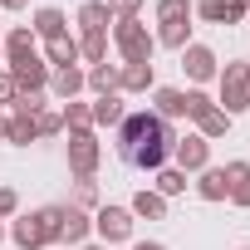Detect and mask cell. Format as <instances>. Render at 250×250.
Segmentation results:
<instances>
[{"instance_id": "obj_1", "label": "cell", "mask_w": 250, "mask_h": 250, "mask_svg": "<svg viewBox=\"0 0 250 250\" xmlns=\"http://www.w3.org/2000/svg\"><path fill=\"white\" fill-rule=\"evenodd\" d=\"M113 133H118L123 162H133V167H143V172H162V167H167V152H172V143H177V128H172L167 118H157L152 108L128 113Z\"/></svg>"}, {"instance_id": "obj_2", "label": "cell", "mask_w": 250, "mask_h": 250, "mask_svg": "<svg viewBox=\"0 0 250 250\" xmlns=\"http://www.w3.org/2000/svg\"><path fill=\"white\" fill-rule=\"evenodd\" d=\"M113 49L123 54V64H152L157 40L143 20H113Z\"/></svg>"}, {"instance_id": "obj_3", "label": "cell", "mask_w": 250, "mask_h": 250, "mask_svg": "<svg viewBox=\"0 0 250 250\" xmlns=\"http://www.w3.org/2000/svg\"><path fill=\"white\" fill-rule=\"evenodd\" d=\"M216 108H221L226 118H235V113L250 108V64H245V59H230V64L221 69V98H216Z\"/></svg>"}, {"instance_id": "obj_4", "label": "cell", "mask_w": 250, "mask_h": 250, "mask_svg": "<svg viewBox=\"0 0 250 250\" xmlns=\"http://www.w3.org/2000/svg\"><path fill=\"white\" fill-rule=\"evenodd\" d=\"M98 162H103L98 133H93V128H74V133H69V172H74V177H93Z\"/></svg>"}, {"instance_id": "obj_5", "label": "cell", "mask_w": 250, "mask_h": 250, "mask_svg": "<svg viewBox=\"0 0 250 250\" xmlns=\"http://www.w3.org/2000/svg\"><path fill=\"white\" fill-rule=\"evenodd\" d=\"M133 211L128 206H98L93 211V235L103 240V245H123V240H133Z\"/></svg>"}, {"instance_id": "obj_6", "label": "cell", "mask_w": 250, "mask_h": 250, "mask_svg": "<svg viewBox=\"0 0 250 250\" xmlns=\"http://www.w3.org/2000/svg\"><path fill=\"white\" fill-rule=\"evenodd\" d=\"M172 157H177V172H206L211 167V143L201 133H182L172 143Z\"/></svg>"}, {"instance_id": "obj_7", "label": "cell", "mask_w": 250, "mask_h": 250, "mask_svg": "<svg viewBox=\"0 0 250 250\" xmlns=\"http://www.w3.org/2000/svg\"><path fill=\"white\" fill-rule=\"evenodd\" d=\"M10 240H15L20 250H44V245H49L44 216H40V211H25V216H15V221H10Z\"/></svg>"}, {"instance_id": "obj_8", "label": "cell", "mask_w": 250, "mask_h": 250, "mask_svg": "<svg viewBox=\"0 0 250 250\" xmlns=\"http://www.w3.org/2000/svg\"><path fill=\"white\" fill-rule=\"evenodd\" d=\"M5 74L15 79V88H20V93H44V83H49V64H44L40 54H30V59L10 64Z\"/></svg>"}, {"instance_id": "obj_9", "label": "cell", "mask_w": 250, "mask_h": 250, "mask_svg": "<svg viewBox=\"0 0 250 250\" xmlns=\"http://www.w3.org/2000/svg\"><path fill=\"white\" fill-rule=\"evenodd\" d=\"M191 15H201L206 25H240L245 20V5H240V0H196Z\"/></svg>"}, {"instance_id": "obj_10", "label": "cell", "mask_w": 250, "mask_h": 250, "mask_svg": "<svg viewBox=\"0 0 250 250\" xmlns=\"http://www.w3.org/2000/svg\"><path fill=\"white\" fill-rule=\"evenodd\" d=\"M182 69H187L191 83H206V79L221 74V69H216V54H211L206 44H187V49H182Z\"/></svg>"}, {"instance_id": "obj_11", "label": "cell", "mask_w": 250, "mask_h": 250, "mask_svg": "<svg viewBox=\"0 0 250 250\" xmlns=\"http://www.w3.org/2000/svg\"><path fill=\"white\" fill-rule=\"evenodd\" d=\"M118 83H123V64H93V69H83V88L93 93V98H103V93H118Z\"/></svg>"}, {"instance_id": "obj_12", "label": "cell", "mask_w": 250, "mask_h": 250, "mask_svg": "<svg viewBox=\"0 0 250 250\" xmlns=\"http://www.w3.org/2000/svg\"><path fill=\"white\" fill-rule=\"evenodd\" d=\"M93 235V216L79 211V206H64V221H59V245H83Z\"/></svg>"}, {"instance_id": "obj_13", "label": "cell", "mask_w": 250, "mask_h": 250, "mask_svg": "<svg viewBox=\"0 0 250 250\" xmlns=\"http://www.w3.org/2000/svg\"><path fill=\"white\" fill-rule=\"evenodd\" d=\"M88 113H93V128H118V123L128 118V108H123V93H103V98H93Z\"/></svg>"}, {"instance_id": "obj_14", "label": "cell", "mask_w": 250, "mask_h": 250, "mask_svg": "<svg viewBox=\"0 0 250 250\" xmlns=\"http://www.w3.org/2000/svg\"><path fill=\"white\" fill-rule=\"evenodd\" d=\"M30 30H35V40L49 44V40H64V35H69V20H64V10L44 5V10H35V25H30Z\"/></svg>"}, {"instance_id": "obj_15", "label": "cell", "mask_w": 250, "mask_h": 250, "mask_svg": "<svg viewBox=\"0 0 250 250\" xmlns=\"http://www.w3.org/2000/svg\"><path fill=\"white\" fill-rule=\"evenodd\" d=\"M49 88H54V98H79L83 93V69L79 64H69V69H49Z\"/></svg>"}, {"instance_id": "obj_16", "label": "cell", "mask_w": 250, "mask_h": 250, "mask_svg": "<svg viewBox=\"0 0 250 250\" xmlns=\"http://www.w3.org/2000/svg\"><path fill=\"white\" fill-rule=\"evenodd\" d=\"M196 196H201V201H226V196H230L226 167H206V172H196Z\"/></svg>"}, {"instance_id": "obj_17", "label": "cell", "mask_w": 250, "mask_h": 250, "mask_svg": "<svg viewBox=\"0 0 250 250\" xmlns=\"http://www.w3.org/2000/svg\"><path fill=\"white\" fill-rule=\"evenodd\" d=\"M79 25H83V35H108V25H113L108 0H83L79 5Z\"/></svg>"}, {"instance_id": "obj_18", "label": "cell", "mask_w": 250, "mask_h": 250, "mask_svg": "<svg viewBox=\"0 0 250 250\" xmlns=\"http://www.w3.org/2000/svg\"><path fill=\"white\" fill-rule=\"evenodd\" d=\"M30 54H40V49H35V30H30V25H15V30L5 35V64H20V59H30Z\"/></svg>"}, {"instance_id": "obj_19", "label": "cell", "mask_w": 250, "mask_h": 250, "mask_svg": "<svg viewBox=\"0 0 250 250\" xmlns=\"http://www.w3.org/2000/svg\"><path fill=\"white\" fill-rule=\"evenodd\" d=\"M152 113L157 118H187V88H157L152 93Z\"/></svg>"}, {"instance_id": "obj_20", "label": "cell", "mask_w": 250, "mask_h": 250, "mask_svg": "<svg viewBox=\"0 0 250 250\" xmlns=\"http://www.w3.org/2000/svg\"><path fill=\"white\" fill-rule=\"evenodd\" d=\"M226 182H230V201L250 211V162H226Z\"/></svg>"}, {"instance_id": "obj_21", "label": "cell", "mask_w": 250, "mask_h": 250, "mask_svg": "<svg viewBox=\"0 0 250 250\" xmlns=\"http://www.w3.org/2000/svg\"><path fill=\"white\" fill-rule=\"evenodd\" d=\"M40 59H44L49 69H69V64H79V40H69V35H64V40H49Z\"/></svg>"}, {"instance_id": "obj_22", "label": "cell", "mask_w": 250, "mask_h": 250, "mask_svg": "<svg viewBox=\"0 0 250 250\" xmlns=\"http://www.w3.org/2000/svg\"><path fill=\"white\" fill-rule=\"evenodd\" d=\"M152 83H157L152 64H123V83H118V93H147Z\"/></svg>"}, {"instance_id": "obj_23", "label": "cell", "mask_w": 250, "mask_h": 250, "mask_svg": "<svg viewBox=\"0 0 250 250\" xmlns=\"http://www.w3.org/2000/svg\"><path fill=\"white\" fill-rule=\"evenodd\" d=\"M133 216H143V221H167V201L152 191V187H143L138 196H133V206H128Z\"/></svg>"}, {"instance_id": "obj_24", "label": "cell", "mask_w": 250, "mask_h": 250, "mask_svg": "<svg viewBox=\"0 0 250 250\" xmlns=\"http://www.w3.org/2000/svg\"><path fill=\"white\" fill-rule=\"evenodd\" d=\"M5 143H15V147H30V143H40L35 113H10V133H5Z\"/></svg>"}, {"instance_id": "obj_25", "label": "cell", "mask_w": 250, "mask_h": 250, "mask_svg": "<svg viewBox=\"0 0 250 250\" xmlns=\"http://www.w3.org/2000/svg\"><path fill=\"white\" fill-rule=\"evenodd\" d=\"M152 40H157V44H167V49H177V54H182V49H187V44H191V20H167V25H162V30H157V35H152Z\"/></svg>"}, {"instance_id": "obj_26", "label": "cell", "mask_w": 250, "mask_h": 250, "mask_svg": "<svg viewBox=\"0 0 250 250\" xmlns=\"http://www.w3.org/2000/svg\"><path fill=\"white\" fill-rule=\"evenodd\" d=\"M196 133H201L206 143H216V138H226V133H230V118H226L221 108H206V113L196 118Z\"/></svg>"}, {"instance_id": "obj_27", "label": "cell", "mask_w": 250, "mask_h": 250, "mask_svg": "<svg viewBox=\"0 0 250 250\" xmlns=\"http://www.w3.org/2000/svg\"><path fill=\"white\" fill-rule=\"evenodd\" d=\"M157 182H152V191L167 201V196H182L187 191V172H177V167H162V172H152Z\"/></svg>"}, {"instance_id": "obj_28", "label": "cell", "mask_w": 250, "mask_h": 250, "mask_svg": "<svg viewBox=\"0 0 250 250\" xmlns=\"http://www.w3.org/2000/svg\"><path fill=\"white\" fill-rule=\"evenodd\" d=\"M59 118H64V133H74V128H93V113H88V103H79V98H69Z\"/></svg>"}, {"instance_id": "obj_29", "label": "cell", "mask_w": 250, "mask_h": 250, "mask_svg": "<svg viewBox=\"0 0 250 250\" xmlns=\"http://www.w3.org/2000/svg\"><path fill=\"white\" fill-rule=\"evenodd\" d=\"M79 59H88V69L103 64V59H108V35H83V40H79Z\"/></svg>"}, {"instance_id": "obj_30", "label": "cell", "mask_w": 250, "mask_h": 250, "mask_svg": "<svg viewBox=\"0 0 250 250\" xmlns=\"http://www.w3.org/2000/svg\"><path fill=\"white\" fill-rule=\"evenodd\" d=\"M167 20H191V0H157V25Z\"/></svg>"}, {"instance_id": "obj_31", "label": "cell", "mask_w": 250, "mask_h": 250, "mask_svg": "<svg viewBox=\"0 0 250 250\" xmlns=\"http://www.w3.org/2000/svg\"><path fill=\"white\" fill-rule=\"evenodd\" d=\"M69 206H79V211L98 206V187H93V177H79V187H74V201H69Z\"/></svg>"}, {"instance_id": "obj_32", "label": "cell", "mask_w": 250, "mask_h": 250, "mask_svg": "<svg viewBox=\"0 0 250 250\" xmlns=\"http://www.w3.org/2000/svg\"><path fill=\"white\" fill-rule=\"evenodd\" d=\"M35 128H40V138H59L64 133V118L54 108H44V113H35Z\"/></svg>"}, {"instance_id": "obj_33", "label": "cell", "mask_w": 250, "mask_h": 250, "mask_svg": "<svg viewBox=\"0 0 250 250\" xmlns=\"http://www.w3.org/2000/svg\"><path fill=\"white\" fill-rule=\"evenodd\" d=\"M15 216H20V191L0 187V221H15Z\"/></svg>"}, {"instance_id": "obj_34", "label": "cell", "mask_w": 250, "mask_h": 250, "mask_svg": "<svg viewBox=\"0 0 250 250\" xmlns=\"http://www.w3.org/2000/svg\"><path fill=\"white\" fill-rule=\"evenodd\" d=\"M138 10H143V0H108L113 20H138Z\"/></svg>"}, {"instance_id": "obj_35", "label": "cell", "mask_w": 250, "mask_h": 250, "mask_svg": "<svg viewBox=\"0 0 250 250\" xmlns=\"http://www.w3.org/2000/svg\"><path fill=\"white\" fill-rule=\"evenodd\" d=\"M206 108H216V103H211V98H206V93H201V88H187V118H191V123H196V118H201V113H206Z\"/></svg>"}, {"instance_id": "obj_36", "label": "cell", "mask_w": 250, "mask_h": 250, "mask_svg": "<svg viewBox=\"0 0 250 250\" xmlns=\"http://www.w3.org/2000/svg\"><path fill=\"white\" fill-rule=\"evenodd\" d=\"M15 93H20V88H15V79L0 69V108H15Z\"/></svg>"}, {"instance_id": "obj_37", "label": "cell", "mask_w": 250, "mask_h": 250, "mask_svg": "<svg viewBox=\"0 0 250 250\" xmlns=\"http://www.w3.org/2000/svg\"><path fill=\"white\" fill-rule=\"evenodd\" d=\"M133 250H167V245H162V240H138Z\"/></svg>"}, {"instance_id": "obj_38", "label": "cell", "mask_w": 250, "mask_h": 250, "mask_svg": "<svg viewBox=\"0 0 250 250\" xmlns=\"http://www.w3.org/2000/svg\"><path fill=\"white\" fill-rule=\"evenodd\" d=\"M5 133H10V113L0 108V143H5Z\"/></svg>"}, {"instance_id": "obj_39", "label": "cell", "mask_w": 250, "mask_h": 250, "mask_svg": "<svg viewBox=\"0 0 250 250\" xmlns=\"http://www.w3.org/2000/svg\"><path fill=\"white\" fill-rule=\"evenodd\" d=\"M0 5H5V10H25V5H30V0H0Z\"/></svg>"}, {"instance_id": "obj_40", "label": "cell", "mask_w": 250, "mask_h": 250, "mask_svg": "<svg viewBox=\"0 0 250 250\" xmlns=\"http://www.w3.org/2000/svg\"><path fill=\"white\" fill-rule=\"evenodd\" d=\"M83 250H108V245H83Z\"/></svg>"}, {"instance_id": "obj_41", "label": "cell", "mask_w": 250, "mask_h": 250, "mask_svg": "<svg viewBox=\"0 0 250 250\" xmlns=\"http://www.w3.org/2000/svg\"><path fill=\"white\" fill-rule=\"evenodd\" d=\"M0 59H5V40H0Z\"/></svg>"}, {"instance_id": "obj_42", "label": "cell", "mask_w": 250, "mask_h": 250, "mask_svg": "<svg viewBox=\"0 0 250 250\" xmlns=\"http://www.w3.org/2000/svg\"><path fill=\"white\" fill-rule=\"evenodd\" d=\"M0 240H5V226H0Z\"/></svg>"}, {"instance_id": "obj_43", "label": "cell", "mask_w": 250, "mask_h": 250, "mask_svg": "<svg viewBox=\"0 0 250 250\" xmlns=\"http://www.w3.org/2000/svg\"><path fill=\"white\" fill-rule=\"evenodd\" d=\"M240 5H245V10H250V0H240Z\"/></svg>"}, {"instance_id": "obj_44", "label": "cell", "mask_w": 250, "mask_h": 250, "mask_svg": "<svg viewBox=\"0 0 250 250\" xmlns=\"http://www.w3.org/2000/svg\"><path fill=\"white\" fill-rule=\"evenodd\" d=\"M240 250H250V245H240Z\"/></svg>"}]
</instances>
